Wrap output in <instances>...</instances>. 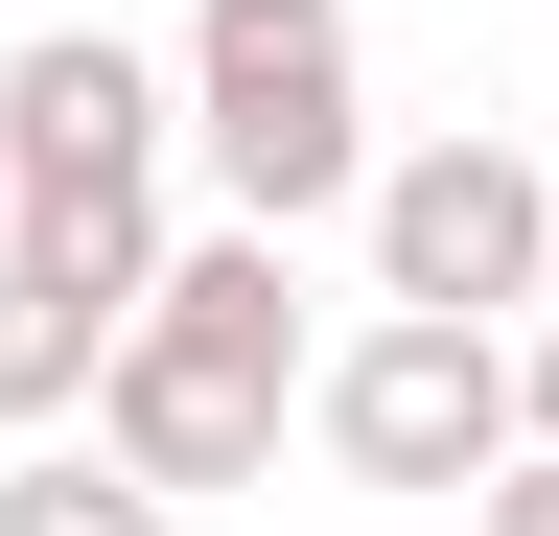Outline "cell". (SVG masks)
Masks as SVG:
<instances>
[{
	"label": "cell",
	"instance_id": "6da1fadb",
	"mask_svg": "<svg viewBox=\"0 0 559 536\" xmlns=\"http://www.w3.org/2000/svg\"><path fill=\"white\" fill-rule=\"evenodd\" d=\"M280 396H304V234H187L164 281H140V326L94 350V443L140 466V490H234V466H280Z\"/></svg>",
	"mask_w": 559,
	"mask_h": 536
},
{
	"label": "cell",
	"instance_id": "7a4b0ae2",
	"mask_svg": "<svg viewBox=\"0 0 559 536\" xmlns=\"http://www.w3.org/2000/svg\"><path fill=\"white\" fill-rule=\"evenodd\" d=\"M164 71H187V141L257 234L373 211V47H349V0H187Z\"/></svg>",
	"mask_w": 559,
	"mask_h": 536
},
{
	"label": "cell",
	"instance_id": "3957f363",
	"mask_svg": "<svg viewBox=\"0 0 559 536\" xmlns=\"http://www.w3.org/2000/svg\"><path fill=\"white\" fill-rule=\"evenodd\" d=\"M187 141V71H140L117 24H47V47H0V234H47L70 281H164V211H140V164Z\"/></svg>",
	"mask_w": 559,
	"mask_h": 536
},
{
	"label": "cell",
	"instance_id": "277c9868",
	"mask_svg": "<svg viewBox=\"0 0 559 536\" xmlns=\"http://www.w3.org/2000/svg\"><path fill=\"white\" fill-rule=\"evenodd\" d=\"M326 466L349 490H489V466H513V326H466V303H373L326 350Z\"/></svg>",
	"mask_w": 559,
	"mask_h": 536
},
{
	"label": "cell",
	"instance_id": "5b68a950",
	"mask_svg": "<svg viewBox=\"0 0 559 536\" xmlns=\"http://www.w3.org/2000/svg\"><path fill=\"white\" fill-rule=\"evenodd\" d=\"M373 303H466V326L559 303V164L536 141H419V164H373Z\"/></svg>",
	"mask_w": 559,
	"mask_h": 536
},
{
	"label": "cell",
	"instance_id": "8992f818",
	"mask_svg": "<svg viewBox=\"0 0 559 536\" xmlns=\"http://www.w3.org/2000/svg\"><path fill=\"white\" fill-rule=\"evenodd\" d=\"M94 350H117V281H70L47 234H0V420H70Z\"/></svg>",
	"mask_w": 559,
	"mask_h": 536
},
{
	"label": "cell",
	"instance_id": "52a82bcc",
	"mask_svg": "<svg viewBox=\"0 0 559 536\" xmlns=\"http://www.w3.org/2000/svg\"><path fill=\"white\" fill-rule=\"evenodd\" d=\"M0 536H187V490H140L117 443H24L0 466Z\"/></svg>",
	"mask_w": 559,
	"mask_h": 536
},
{
	"label": "cell",
	"instance_id": "ba28073f",
	"mask_svg": "<svg viewBox=\"0 0 559 536\" xmlns=\"http://www.w3.org/2000/svg\"><path fill=\"white\" fill-rule=\"evenodd\" d=\"M466 536H559V443H513V466H489V490H466Z\"/></svg>",
	"mask_w": 559,
	"mask_h": 536
},
{
	"label": "cell",
	"instance_id": "9c48e42d",
	"mask_svg": "<svg viewBox=\"0 0 559 536\" xmlns=\"http://www.w3.org/2000/svg\"><path fill=\"white\" fill-rule=\"evenodd\" d=\"M513 443H559V326H536V350H513Z\"/></svg>",
	"mask_w": 559,
	"mask_h": 536
}]
</instances>
